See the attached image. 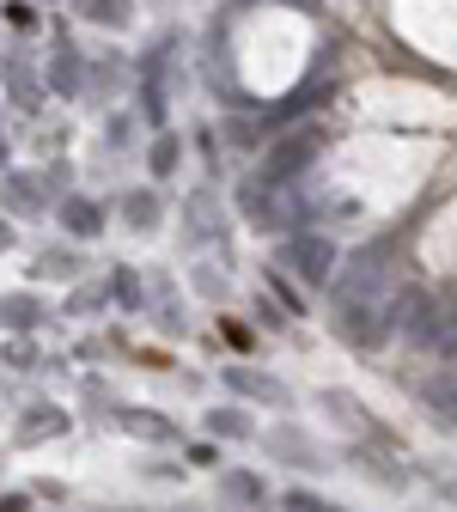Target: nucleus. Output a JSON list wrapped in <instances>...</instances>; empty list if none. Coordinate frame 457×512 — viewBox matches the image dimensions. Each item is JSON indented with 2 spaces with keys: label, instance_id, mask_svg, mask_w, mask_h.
<instances>
[{
  "label": "nucleus",
  "instance_id": "f257e3e1",
  "mask_svg": "<svg viewBox=\"0 0 457 512\" xmlns=\"http://www.w3.org/2000/svg\"><path fill=\"white\" fill-rule=\"evenodd\" d=\"M384 287H390V244H366V250H354V256H348V275L336 281V330H342L354 348L366 342L378 305L390 299Z\"/></svg>",
  "mask_w": 457,
  "mask_h": 512
},
{
  "label": "nucleus",
  "instance_id": "f03ea898",
  "mask_svg": "<svg viewBox=\"0 0 457 512\" xmlns=\"http://www.w3.org/2000/svg\"><path fill=\"white\" fill-rule=\"evenodd\" d=\"M238 208H244V220H250V226H263V232L305 220V202H299L293 189H287V177H269V171L244 177V189H238Z\"/></svg>",
  "mask_w": 457,
  "mask_h": 512
},
{
  "label": "nucleus",
  "instance_id": "7ed1b4c3",
  "mask_svg": "<svg viewBox=\"0 0 457 512\" xmlns=\"http://www.w3.org/2000/svg\"><path fill=\"white\" fill-rule=\"evenodd\" d=\"M281 263H287V275H299L305 287H323V281L336 275L342 256H336V244H330V238H317V232H293V238L281 244Z\"/></svg>",
  "mask_w": 457,
  "mask_h": 512
},
{
  "label": "nucleus",
  "instance_id": "20e7f679",
  "mask_svg": "<svg viewBox=\"0 0 457 512\" xmlns=\"http://www.w3.org/2000/svg\"><path fill=\"white\" fill-rule=\"evenodd\" d=\"M317 153H323V135H317V128H299V135H287V141L269 153V165H263V171L293 183V177H305V171H311V159H317Z\"/></svg>",
  "mask_w": 457,
  "mask_h": 512
},
{
  "label": "nucleus",
  "instance_id": "39448f33",
  "mask_svg": "<svg viewBox=\"0 0 457 512\" xmlns=\"http://www.w3.org/2000/svg\"><path fill=\"white\" fill-rule=\"evenodd\" d=\"M226 384H232L238 397L263 403V409H287V384H281L275 372H256V366H226Z\"/></svg>",
  "mask_w": 457,
  "mask_h": 512
},
{
  "label": "nucleus",
  "instance_id": "423d86ee",
  "mask_svg": "<svg viewBox=\"0 0 457 512\" xmlns=\"http://www.w3.org/2000/svg\"><path fill=\"white\" fill-rule=\"evenodd\" d=\"M0 208H13V214H43V183L7 171V183H0Z\"/></svg>",
  "mask_w": 457,
  "mask_h": 512
},
{
  "label": "nucleus",
  "instance_id": "0eeeda50",
  "mask_svg": "<svg viewBox=\"0 0 457 512\" xmlns=\"http://www.w3.org/2000/svg\"><path fill=\"white\" fill-rule=\"evenodd\" d=\"M61 226H68L74 238H98L104 232V208L86 202V196H68V202H61Z\"/></svg>",
  "mask_w": 457,
  "mask_h": 512
},
{
  "label": "nucleus",
  "instance_id": "6e6552de",
  "mask_svg": "<svg viewBox=\"0 0 457 512\" xmlns=\"http://www.w3.org/2000/svg\"><path fill=\"white\" fill-rule=\"evenodd\" d=\"M37 317H43V305L31 293H7V299H0V330H37Z\"/></svg>",
  "mask_w": 457,
  "mask_h": 512
},
{
  "label": "nucleus",
  "instance_id": "1a4fd4ad",
  "mask_svg": "<svg viewBox=\"0 0 457 512\" xmlns=\"http://www.w3.org/2000/svg\"><path fill=\"white\" fill-rule=\"evenodd\" d=\"M49 433H68V415H61V409H49V403L25 409V421H19V439L31 445V439H49Z\"/></svg>",
  "mask_w": 457,
  "mask_h": 512
},
{
  "label": "nucleus",
  "instance_id": "9d476101",
  "mask_svg": "<svg viewBox=\"0 0 457 512\" xmlns=\"http://www.w3.org/2000/svg\"><path fill=\"white\" fill-rule=\"evenodd\" d=\"M323 409H330V421H336V427L366 433V409H360V397H348V391H323Z\"/></svg>",
  "mask_w": 457,
  "mask_h": 512
},
{
  "label": "nucleus",
  "instance_id": "9b49d317",
  "mask_svg": "<svg viewBox=\"0 0 457 512\" xmlns=\"http://www.w3.org/2000/svg\"><path fill=\"white\" fill-rule=\"evenodd\" d=\"M116 421H122L128 433H141V439H171V433H177L165 415H147V409H116Z\"/></svg>",
  "mask_w": 457,
  "mask_h": 512
},
{
  "label": "nucleus",
  "instance_id": "f8f14e48",
  "mask_svg": "<svg viewBox=\"0 0 457 512\" xmlns=\"http://www.w3.org/2000/svg\"><path fill=\"white\" fill-rule=\"evenodd\" d=\"M31 269H37L43 281H74V275H80V256H74V250H43Z\"/></svg>",
  "mask_w": 457,
  "mask_h": 512
},
{
  "label": "nucleus",
  "instance_id": "ddd939ff",
  "mask_svg": "<svg viewBox=\"0 0 457 512\" xmlns=\"http://www.w3.org/2000/svg\"><path fill=\"white\" fill-rule=\"evenodd\" d=\"M269 445H275V452H287L293 464H323V458L311 452V439H305V433H293V427H275V433H269Z\"/></svg>",
  "mask_w": 457,
  "mask_h": 512
},
{
  "label": "nucleus",
  "instance_id": "4468645a",
  "mask_svg": "<svg viewBox=\"0 0 457 512\" xmlns=\"http://www.w3.org/2000/svg\"><path fill=\"white\" fill-rule=\"evenodd\" d=\"M122 214H128V226H135V232H147V226L159 220V202L147 196V189H135V196H128V202H122Z\"/></svg>",
  "mask_w": 457,
  "mask_h": 512
},
{
  "label": "nucleus",
  "instance_id": "2eb2a0df",
  "mask_svg": "<svg viewBox=\"0 0 457 512\" xmlns=\"http://www.w3.org/2000/svg\"><path fill=\"white\" fill-rule=\"evenodd\" d=\"M110 293H116L122 311H141V275H135V269H116V275H110Z\"/></svg>",
  "mask_w": 457,
  "mask_h": 512
},
{
  "label": "nucleus",
  "instance_id": "dca6fc26",
  "mask_svg": "<svg viewBox=\"0 0 457 512\" xmlns=\"http://www.w3.org/2000/svg\"><path fill=\"white\" fill-rule=\"evenodd\" d=\"M177 135H153V153H147V165H153V177H171L177 171Z\"/></svg>",
  "mask_w": 457,
  "mask_h": 512
},
{
  "label": "nucleus",
  "instance_id": "f3484780",
  "mask_svg": "<svg viewBox=\"0 0 457 512\" xmlns=\"http://www.w3.org/2000/svg\"><path fill=\"white\" fill-rule=\"evenodd\" d=\"M208 427H214L220 439H250V415H244V409H214Z\"/></svg>",
  "mask_w": 457,
  "mask_h": 512
},
{
  "label": "nucleus",
  "instance_id": "a211bd4d",
  "mask_svg": "<svg viewBox=\"0 0 457 512\" xmlns=\"http://www.w3.org/2000/svg\"><path fill=\"white\" fill-rule=\"evenodd\" d=\"M153 311H159V324H165L171 336L189 330V324H183V305H177V293H171V281H159V305H153Z\"/></svg>",
  "mask_w": 457,
  "mask_h": 512
},
{
  "label": "nucleus",
  "instance_id": "6ab92c4d",
  "mask_svg": "<svg viewBox=\"0 0 457 512\" xmlns=\"http://www.w3.org/2000/svg\"><path fill=\"white\" fill-rule=\"evenodd\" d=\"M49 86H55V92H80V61H74V55H55V61H49Z\"/></svg>",
  "mask_w": 457,
  "mask_h": 512
},
{
  "label": "nucleus",
  "instance_id": "aec40b11",
  "mask_svg": "<svg viewBox=\"0 0 457 512\" xmlns=\"http://www.w3.org/2000/svg\"><path fill=\"white\" fill-rule=\"evenodd\" d=\"M220 488H226V500H263V476H250V470H232Z\"/></svg>",
  "mask_w": 457,
  "mask_h": 512
},
{
  "label": "nucleus",
  "instance_id": "412c9836",
  "mask_svg": "<svg viewBox=\"0 0 457 512\" xmlns=\"http://www.w3.org/2000/svg\"><path fill=\"white\" fill-rule=\"evenodd\" d=\"M92 25H128V0H86Z\"/></svg>",
  "mask_w": 457,
  "mask_h": 512
},
{
  "label": "nucleus",
  "instance_id": "4be33fe9",
  "mask_svg": "<svg viewBox=\"0 0 457 512\" xmlns=\"http://www.w3.org/2000/svg\"><path fill=\"white\" fill-rule=\"evenodd\" d=\"M104 299H110V293H104V281H80V287H74V299H68V311H98Z\"/></svg>",
  "mask_w": 457,
  "mask_h": 512
},
{
  "label": "nucleus",
  "instance_id": "5701e85b",
  "mask_svg": "<svg viewBox=\"0 0 457 512\" xmlns=\"http://www.w3.org/2000/svg\"><path fill=\"white\" fill-rule=\"evenodd\" d=\"M7 366H37V348L25 342V330H19V336L7 342Z\"/></svg>",
  "mask_w": 457,
  "mask_h": 512
},
{
  "label": "nucleus",
  "instance_id": "b1692460",
  "mask_svg": "<svg viewBox=\"0 0 457 512\" xmlns=\"http://www.w3.org/2000/svg\"><path fill=\"white\" fill-rule=\"evenodd\" d=\"M7 80H13V98H19V104L31 110V104H37V80H31V74H19V68H13Z\"/></svg>",
  "mask_w": 457,
  "mask_h": 512
},
{
  "label": "nucleus",
  "instance_id": "393cba45",
  "mask_svg": "<svg viewBox=\"0 0 457 512\" xmlns=\"http://www.w3.org/2000/svg\"><path fill=\"white\" fill-rule=\"evenodd\" d=\"M287 506H293V512H330V500H317V494H299V488L287 494Z\"/></svg>",
  "mask_w": 457,
  "mask_h": 512
},
{
  "label": "nucleus",
  "instance_id": "a878e982",
  "mask_svg": "<svg viewBox=\"0 0 457 512\" xmlns=\"http://www.w3.org/2000/svg\"><path fill=\"white\" fill-rule=\"evenodd\" d=\"M281 7H293V13H323V0H281Z\"/></svg>",
  "mask_w": 457,
  "mask_h": 512
},
{
  "label": "nucleus",
  "instance_id": "bb28decb",
  "mask_svg": "<svg viewBox=\"0 0 457 512\" xmlns=\"http://www.w3.org/2000/svg\"><path fill=\"white\" fill-rule=\"evenodd\" d=\"M13 244V226H7V214H0V250H7Z\"/></svg>",
  "mask_w": 457,
  "mask_h": 512
},
{
  "label": "nucleus",
  "instance_id": "cd10ccee",
  "mask_svg": "<svg viewBox=\"0 0 457 512\" xmlns=\"http://www.w3.org/2000/svg\"><path fill=\"white\" fill-rule=\"evenodd\" d=\"M0 165H7V135H0Z\"/></svg>",
  "mask_w": 457,
  "mask_h": 512
}]
</instances>
